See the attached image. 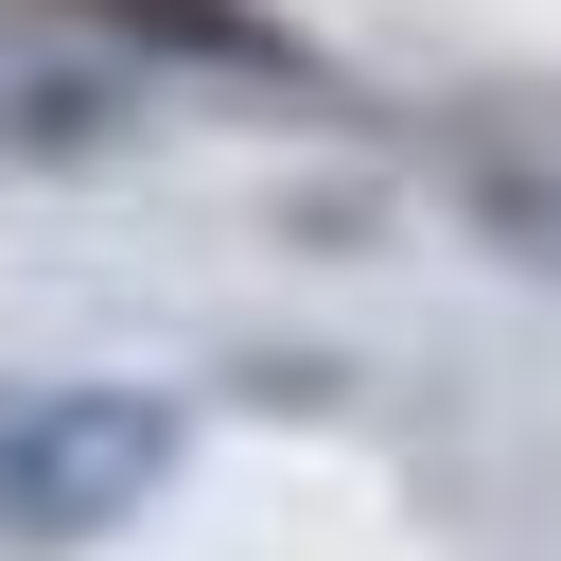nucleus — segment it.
<instances>
[{"label": "nucleus", "instance_id": "nucleus-2", "mask_svg": "<svg viewBox=\"0 0 561 561\" xmlns=\"http://www.w3.org/2000/svg\"><path fill=\"white\" fill-rule=\"evenodd\" d=\"M105 53H140V70H228V88H298V105H333L351 70L280 18V0H70Z\"/></svg>", "mask_w": 561, "mask_h": 561}, {"label": "nucleus", "instance_id": "nucleus-4", "mask_svg": "<svg viewBox=\"0 0 561 561\" xmlns=\"http://www.w3.org/2000/svg\"><path fill=\"white\" fill-rule=\"evenodd\" d=\"M456 210H473V245H508L526 280H561V158H473Z\"/></svg>", "mask_w": 561, "mask_h": 561}, {"label": "nucleus", "instance_id": "nucleus-3", "mask_svg": "<svg viewBox=\"0 0 561 561\" xmlns=\"http://www.w3.org/2000/svg\"><path fill=\"white\" fill-rule=\"evenodd\" d=\"M140 53H18L0 70V175H88V158H123L140 140Z\"/></svg>", "mask_w": 561, "mask_h": 561}, {"label": "nucleus", "instance_id": "nucleus-1", "mask_svg": "<svg viewBox=\"0 0 561 561\" xmlns=\"http://www.w3.org/2000/svg\"><path fill=\"white\" fill-rule=\"evenodd\" d=\"M193 456V403L175 386H88V368H18V421H0V543L18 561H70V543H123Z\"/></svg>", "mask_w": 561, "mask_h": 561}, {"label": "nucleus", "instance_id": "nucleus-5", "mask_svg": "<svg viewBox=\"0 0 561 561\" xmlns=\"http://www.w3.org/2000/svg\"><path fill=\"white\" fill-rule=\"evenodd\" d=\"M228 386H245V403H333V351H245Z\"/></svg>", "mask_w": 561, "mask_h": 561}, {"label": "nucleus", "instance_id": "nucleus-6", "mask_svg": "<svg viewBox=\"0 0 561 561\" xmlns=\"http://www.w3.org/2000/svg\"><path fill=\"white\" fill-rule=\"evenodd\" d=\"M0 421H18V368H0Z\"/></svg>", "mask_w": 561, "mask_h": 561}]
</instances>
